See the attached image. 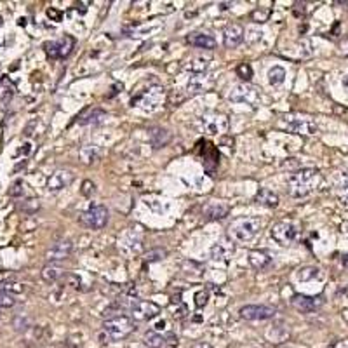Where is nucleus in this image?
Returning a JSON list of instances; mask_svg holds the SVG:
<instances>
[{
    "instance_id": "nucleus-29",
    "label": "nucleus",
    "mask_w": 348,
    "mask_h": 348,
    "mask_svg": "<svg viewBox=\"0 0 348 348\" xmlns=\"http://www.w3.org/2000/svg\"><path fill=\"white\" fill-rule=\"evenodd\" d=\"M80 155H82V159H84V162H87V164H91V162H94V160L98 159V150H96V146H91V145H85L84 148H82V152H80Z\"/></svg>"
},
{
    "instance_id": "nucleus-46",
    "label": "nucleus",
    "mask_w": 348,
    "mask_h": 348,
    "mask_svg": "<svg viewBox=\"0 0 348 348\" xmlns=\"http://www.w3.org/2000/svg\"><path fill=\"white\" fill-rule=\"evenodd\" d=\"M343 85H345V87H347V89H348V75H347V77L343 78Z\"/></svg>"
},
{
    "instance_id": "nucleus-42",
    "label": "nucleus",
    "mask_w": 348,
    "mask_h": 348,
    "mask_svg": "<svg viewBox=\"0 0 348 348\" xmlns=\"http://www.w3.org/2000/svg\"><path fill=\"white\" fill-rule=\"evenodd\" d=\"M47 16H49L51 19H54V21H59V19H61V12H59V11H56V9H54V7L47 9Z\"/></svg>"
},
{
    "instance_id": "nucleus-15",
    "label": "nucleus",
    "mask_w": 348,
    "mask_h": 348,
    "mask_svg": "<svg viewBox=\"0 0 348 348\" xmlns=\"http://www.w3.org/2000/svg\"><path fill=\"white\" fill-rule=\"evenodd\" d=\"M71 251H73V244L71 240H59L53 245V247L47 249L46 259L49 263H56V261H63V259L70 258Z\"/></svg>"
},
{
    "instance_id": "nucleus-27",
    "label": "nucleus",
    "mask_w": 348,
    "mask_h": 348,
    "mask_svg": "<svg viewBox=\"0 0 348 348\" xmlns=\"http://www.w3.org/2000/svg\"><path fill=\"white\" fill-rule=\"evenodd\" d=\"M105 118H107V114H105L103 110H98V108H94L93 112H91L89 115H85V117H82L80 120V124H100V122H103Z\"/></svg>"
},
{
    "instance_id": "nucleus-12",
    "label": "nucleus",
    "mask_w": 348,
    "mask_h": 348,
    "mask_svg": "<svg viewBox=\"0 0 348 348\" xmlns=\"http://www.w3.org/2000/svg\"><path fill=\"white\" fill-rule=\"evenodd\" d=\"M240 317L245 320H268L274 319L277 310L268 305H245L240 308Z\"/></svg>"
},
{
    "instance_id": "nucleus-31",
    "label": "nucleus",
    "mask_w": 348,
    "mask_h": 348,
    "mask_svg": "<svg viewBox=\"0 0 348 348\" xmlns=\"http://www.w3.org/2000/svg\"><path fill=\"white\" fill-rule=\"evenodd\" d=\"M14 296L0 289V308H11V306H14Z\"/></svg>"
},
{
    "instance_id": "nucleus-44",
    "label": "nucleus",
    "mask_w": 348,
    "mask_h": 348,
    "mask_svg": "<svg viewBox=\"0 0 348 348\" xmlns=\"http://www.w3.org/2000/svg\"><path fill=\"white\" fill-rule=\"evenodd\" d=\"M193 348H213V345H209V343H197Z\"/></svg>"
},
{
    "instance_id": "nucleus-23",
    "label": "nucleus",
    "mask_w": 348,
    "mask_h": 348,
    "mask_svg": "<svg viewBox=\"0 0 348 348\" xmlns=\"http://www.w3.org/2000/svg\"><path fill=\"white\" fill-rule=\"evenodd\" d=\"M256 202L265 207H277L279 206V195L268 188H259L256 193Z\"/></svg>"
},
{
    "instance_id": "nucleus-45",
    "label": "nucleus",
    "mask_w": 348,
    "mask_h": 348,
    "mask_svg": "<svg viewBox=\"0 0 348 348\" xmlns=\"http://www.w3.org/2000/svg\"><path fill=\"white\" fill-rule=\"evenodd\" d=\"M343 267H347V268H348V254L343 258Z\"/></svg>"
},
{
    "instance_id": "nucleus-25",
    "label": "nucleus",
    "mask_w": 348,
    "mask_h": 348,
    "mask_svg": "<svg viewBox=\"0 0 348 348\" xmlns=\"http://www.w3.org/2000/svg\"><path fill=\"white\" fill-rule=\"evenodd\" d=\"M40 275H42V279L46 282H49V284H53V282H56L58 279L63 275V270H61L59 267H56V265H47V267L42 268V272H40Z\"/></svg>"
},
{
    "instance_id": "nucleus-11",
    "label": "nucleus",
    "mask_w": 348,
    "mask_h": 348,
    "mask_svg": "<svg viewBox=\"0 0 348 348\" xmlns=\"http://www.w3.org/2000/svg\"><path fill=\"white\" fill-rule=\"evenodd\" d=\"M164 89L162 87H152L145 94L131 101V107H141L143 110H155L160 103H164Z\"/></svg>"
},
{
    "instance_id": "nucleus-17",
    "label": "nucleus",
    "mask_w": 348,
    "mask_h": 348,
    "mask_svg": "<svg viewBox=\"0 0 348 348\" xmlns=\"http://www.w3.org/2000/svg\"><path fill=\"white\" fill-rule=\"evenodd\" d=\"M244 40V28L237 23H232L225 28L223 32V44L227 49H235L238 47Z\"/></svg>"
},
{
    "instance_id": "nucleus-24",
    "label": "nucleus",
    "mask_w": 348,
    "mask_h": 348,
    "mask_svg": "<svg viewBox=\"0 0 348 348\" xmlns=\"http://www.w3.org/2000/svg\"><path fill=\"white\" fill-rule=\"evenodd\" d=\"M143 343L148 348H162L166 347V338L162 334L155 333V331H146L145 336H143Z\"/></svg>"
},
{
    "instance_id": "nucleus-28",
    "label": "nucleus",
    "mask_w": 348,
    "mask_h": 348,
    "mask_svg": "<svg viewBox=\"0 0 348 348\" xmlns=\"http://www.w3.org/2000/svg\"><path fill=\"white\" fill-rule=\"evenodd\" d=\"M286 78V70L282 66H274L270 71H268V82L272 85H279L282 84Z\"/></svg>"
},
{
    "instance_id": "nucleus-1",
    "label": "nucleus",
    "mask_w": 348,
    "mask_h": 348,
    "mask_svg": "<svg viewBox=\"0 0 348 348\" xmlns=\"http://www.w3.org/2000/svg\"><path fill=\"white\" fill-rule=\"evenodd\" d=\"M320 181H322V174L313 167H306L292 174L288 181V188L292 197H305L312 193L320 185Z\"/></svg>"
},
{
    "instance_id": "nucleus-41",
    "label": "nucleus",
    "mask_w": 348,
    "mask_h": 348,
    "mask_svg": "<svg viewBox=\"0 0 348 348\" xmlns=\"http://www.w3.org/2000/svg\"><path fill=\"white\" fill-rule=\"evenodd\" d=\"M341 197H343V200L348 204V173L345 174V183H343V188H341Z\"/></svg>"
},
{
    "instance_id": "nucleus-40",
    "label": "nucleus",
    "mask_w": 348,
    "mask_h": 348,
    "mask_svg": "<svg viewBox=\"0 0 348 348\" xmlns=\"http://www.w3.org/2000/svg\"><path fill=\"white\" fill-rule=\"evenodd\" d=\"M207 298H209V294H207L206 291L197 292V296H195V305L199 306V308H202V306H206V305H207Z\"/></svg>"
},
{
    "instance_id": "nucleus-38",
    "label": "nucleus",
    "mask_w": 348,
    "mask_h": 348,
    "mask_svg": "<svg viewBox=\"0 0 348 348\" xmlns=\"http://www.w3.org/2000/svg\"><path fill=\"white\" fill-rule=\"evenodd\" d=\"M82 195L84 197H91L94 193V183L93 181H89V179H85L84 183H82Z\"/></svg>"
},
{
    "instance_id": "nucleus-37",
    "label": "nucleus",
    "mask_w": 348,
    "mask_h": 348,
    "mask_svg": "<svg viewBox=\"0 0 348 348\" xmlns=\"http://www.w3.org/2000/svg\"><path fill=\"white\" fill-rule=\"evenodd\" d=\"M2 288V291H5V292H23L25 291V288H23L21 284H16V282H9V284H4V286H0Z\"/></svg>"
},
{
    "instance_id": "nucleus-19",
    "label": "nucleus",
    "mask_w": 348,
    "mask_h": 348,
    "mask_svg": "<svg viewBox=\"0 0 348 348\" xmlns=\"http://www.w3.org/2000/svg\"><path fill=\"white\" fill-rule=\"evenodd\" d=\"M249 265H251L254 270H265L272 265V258L268 252L265 251H251L249 252Z\"/></svg>"
},
{
    "instance_id": "nucleus-6",
    "label": "nucleus",
    "mask_w": 348,
    "mask_h": 348,
    "mask_svg": "<svg viewBox=\"0 0 348 348\" xmlns=\"http://www.w3.org/2000/svg\"><path fill=\"white\" fill-rule=\"evenodd\" d=\"M228 117L223 114H206L199 118V127L206 134H223L228 131Z\"/></svg>"
},
{
    "instance_id": "nucleus-22",
    "label": "nucleus",
    "mask_w": 348,
    "mask_h": 348,
    "mask_svg": "<svg viewBox=\"0 0 348 348\" xmlns=\"http://www.w3.org/2000/svg\"><path fill=\"white\" fill-rule=\"evenodd\" d=\"M169 141H171V132L167 129L155 127L150 131V143H152L153 148H164Z\"/></svg>"
},
{
    "instance_id": "nucleus-2",
    "label": "nucleus",
    "mask_w": 348,
    "mask_h": 348,
    "mask_svg": "<svg viewBox=\"0 0 348 348\" xmlns=\"http://www.w3.org/2000/svg\"><path fill=\"white\" fill-rule=\"evenodd\" d=\"M132 333V319L125 315H117L108 319L101 326L100 338L103 343H114V341L124 340Z\"/></svg>"
},
{
    "instance_id": "nucleus-16",
    "label": "nucleus",
    "mask_w": 348,
    "mask_h": 348,
    "mask_svg": "<svg viewBox=\"0 0 348 348\" xmlns=\"http://www.w3.org/2000/svg\"><path fill=\"white\" fill-rule=\"evenodd\" d=\"M230 213V206L227 202H221V200H209L206 206L202 207V214L206 220L214 221V220H223Z\"/></svg>"
},
{
    "instance_id": "nucleus-8",
    "label": "nucleus",
    "mask_w": 348,
    "mask_h": 348,
    "mask_svg": "<svg viewBox=\"0 0 348 348\" xmlns=\"http://www.w3.org/2000/svg\"><path fill=\"white\" fill-rule=\"evenodd\" d=\"M160 313V306L153 301H136L134 305L131 306V319L136 320V322H146V320L155 319Z\"/></svg>"
},
{
    "instance_id": "nucleus-3",
    "label": "nucleus",
    "mask_w": 348,
    "mask_h": 348,
    "mask_svg": "<svg viewBox=\"0 0 348 348\" xmlns=\"http://www.w3.org/2000/svg\"><path fill=\"white\" fill-rule=\"evenodd\" d=\"M261 228V221L259 218H252V216H244V218H237L230 223V237L237 242H249L251 238L256 237V233Z\"/></svg>"
},
{
    "instance_id": "nucleus-30",
    "label": "nucleus",
    "mask_w": 348,
    "mask_h": 348,
    "mask_svg": "<svg viewBox=\"0 0 348 348\" xmlns=\"http://www.w3.org/2000/svg\"><path fill=\"white\" fill-rule=\"evenodd\" d=\"M237 75L242 78V80H251L252 78V68H251V64H247V63H240L237 66Z\"/></svg>"
},
{
    "instance_id": "nucleus-10",
    "label": "nucleus",
    "mask_w": 348,
    "mask_h": 348,
    "mask_svg": "<svg viewBox=\"0 0 348 348\" xmlns=\"http://www.w3.org/2000/svg\"><path fill=\"white\" fill-rule=\"evenodd\" d=\"M73 46H75L73 37L64 35V37H61L59 40H54V42L46 44V53L51 59H63V58H66L68 54L71 53Z\"/></svg>"
},
{
    "instance_id": "nucleus-13",
    "label": "nucleus",
    "mask_w": 348,
    "mask_h": 348,
    "mask_svg": "<svg viewBox=\"0 0 348 348\" xmlns=\"http://www.w3.org/2000/svg\"><path fill=\"white\" fill-rule=\"evenodd\" d=\"M291 305L301 313L317 312L324 305L322 296H306V294H294L291 298Z\"/></svg>"
},
{
    "instance_id": "nucleus-43",
    "label": "nucleus",
    "mask_w": 348,
    "mask_h": 348,
    "mask_svg": "<svg viewBox=\"0 0 348 348\" xmlns=\"http://www.w3.org/2000/svg\"><path fill=\"white\" fill-rule=\"evenodd\" d=\"M89 4H91V2H80V4L77 5V9L80 7V11H82V12H85V11H87V7H85V5H89Z\"/></svg>"
},
{
    "instance_id": "nucleus-36",
    "label": "nucleus",
    "mask_w": 348,
    "mask_h": 348,
    "mask_svg": "<svg viewBox=\"0 0 348 348\" xmlns=\"http://www.w3.org/2000/svg\"><path fill=\"white\" fill-rule=\"evenodd\" d=\"M23 192H25V185H23L21 179L14 181L11 185V188H9V195H11V197H21Z\"/></svg>"
},
{
    "instance_id": "nucleus-34",
    "label": "nucleus",
    "mask_w": 348,
    "mask_h": 348,
    "mask_svg": "<svg viewBox=\"0 0 348 348\" xmlns=\"http://www.w3.org/2000/svg\"><path fill=\"white\" fill-rule=\"evenodd\" d=\"M12 326H14L16 331H26L30 327V319L25 315H18L12 320Z\"/></svg>"
},
{
    "instance_id": "nucleus-9",
    "label": "nucleus",
    "mask_w": 348,
    "mask_h": 348,
    "mask_svg": "<svg viewBox=\"0 0 348 348\" xmlns=\"http://www.w3.org/2000/svg\"><path fill=\"white\" fill-rule=\"evenodd\" d=\"M230 98L232 101L235 103H245L249 107H256L259 103V93L256 87H251V85H245V84H240V85H235L233 89L230 91Z\"/></svg>"
},
{
    "instance_id": "nucleus-32",
    "label": "nucleus",
    "mask_w": 348,
    "mask_h": 348,
    "mask_svg": "<svg viewBox=\"0 0 348 348\" xmlns=\"http://www.w3.org/2000/svg\"><path fill=\"white\" fill-rule=\"evenodd\" d=\"M167 256V251L166 249H160V247H157V249H152V251H148L146 252V261H159V259H162V258H166Z\"/></svg>"
},
{
    "instance_id": "nucleus-21",
    "label": "nucleus",
    "mask_w": 348,
    "mask_h": 348,
    "mask_svg": "<svg viewBox=\"0 0 348 348\" xmlns=\"http://www.w3.org/2000/svg\"><path fill=\"white\" fill-rule=\"evenodd\" d=\"M232 252H233V244H228V242L221 240L211 247V258L214 261H227Z\"/></svg>"
},
{
    "instance_id": "nucleus-7",
    "label": "nucleus",
    "mask_w": 348,
    "mask_h": 348,
    "mask_svg": "<svg viewBox=\"0 0 348 348\" xmlns=\"http://www.w3.org/2000/svg\"><path fill=\"white\" fill-rule=\"evenodd\" d=\"M82 225H85L87 228H93V230H100L105 225L108 223V209L101 204L96 206H91L89 209L82 213L80 216Z\"/></svg>"
},
{
    "instance_id": "nucleus-33",
    "label": "nucleus",
    "mask_w": 348,
    "mask_h": 348,
    "mask_svg": "<svg viewBox=\"0 0 348 348\" xmlns=\"http://www.w3.org/2000/svg\"><path fill=\"white\" fill-rule=\"evenodd\" d=\"M268 16H270V11H267V9H256V11L251 12V19L254 23H265Z\"/></svg>"
},
{
    "instance_id": "nucleus-26",
    "label": "nucleus",
    "mask_w": 348,
    "mask_h": 348,
    "mask_svg": "<svg viewBox=\"0 0 348 348\" xmlns=\"http://www.w3.org/2000/svg\"><path fill=\"white\" fill-rule=\"evenodd\" d=\"M207 66H209V59H204V58H193V59H190L188 64H186V70L192 71V73H195V75H202L204 71L207 70Z\"/></svg>"
},
{
    "instance_id": "nucleus-14",
    "label": "nucleus",
    "mask_w": 348,
    "mask_h": 348,
    "mask_svg": "<svg viewBox=\"0 0 348 348\" xmlns=\"http://www.w3.org/2000/svg\"><path fill=\"white\" fill-rule=\"evenodd\" d=\"M73 181V174L66 169H58L47 178V190L49 192H59V190L70 186V183Z\"/></svg>"
},
{
    "instance_id": "nucleus-20",
    "label": "nucleus",
    "mask_w": 348,
    "mask_h": 348,
    "mask_svg": "<svg viewBox=\"0 0 348 348\" xmlns=\"http://www.w3.org/2000/svg\"><path fill=\"white\" fill-rule=\"evenodd\" d=\"M188 44L193 47H199V49H214L216 47V40L211 35H206V33H193V35L188 37Z\"/></svg>"
},
{
    "instance_id": "nucleus-18",
    "label": "nucleus",
    "mask_w": 348,
    "mask_h": 348,
    "mask_svg": "<svg viewBox=\"0 0 348 348\" xmlns=\"http://www.w3.org/2000/svg\"><path fill=\"white\" fill-rule=\"evenodd\" d=\"M213 85V78L206 77V75H193L188 82V94H199L204 93V91L211 89Z\"/></svg>"
},
{
    "instance_id": "nucleus-5",
    "label": "nucleus",
    "mask_w": 348,
    "mask_h": 348,
    "mask_svg": "<svg viewBox=\"0 0 348 348\" xmlns=\"http://www.w3.org/2000/svg\"><path fill=\"white\" fill-rule=\"evenodd\" d=\"M270 235L277 244L281 245H289L294 240H298L299 237V227L292 221H277L272 227Z\"/></svg>"
},
{
    "instance_id": "nucleus-4",
    "label": "nucleus",
    "mask_w": 348,
    "mask_h": 348,
    "mask_svg": "<svg viewBox=\"0 0 348 348\" xmlns=\"http://www.w3.org/2000/svg\"><path fill=\"white\" fill-rule=\"evenodd\" d=\"M281 127L289 132H296V134H313L317 131V124L312 120V117L298 114L286 115L281 120Z\"/></svg>"
},
{
    "instance_id": "nucleus-39",
    "label": "nucleus",
    "mask_w": 348,
    "mask_h": 348,
    "mask_svg": "<svg viewBox=\"0 0 348 348\" xmlns=\"http://www.w3.org/2000/svg\"><path fill=\"white\" fill-rule=\"evenodd\" d=\"M40 207L39 200H26L25 204H21V209L26 211V213H33V211H37Z\"/></svg>"
},
{
    "instance_id": "nucleus-35",
    "label": "nucleus",
    "mask_w": 348,
    "mask_h": 348,
    "mask_svg": "<svg viewBox=\"0 0 348 348\" xmlns=\"http://www.w3.org/2000/svg\"><path fill=\"white\" fill-rule=\"evenodd\" d=\"M315 277H319V268L308 267V268L299 270V279H301V281H310V279H315Z\"/></svg>"
}]
</instances>
